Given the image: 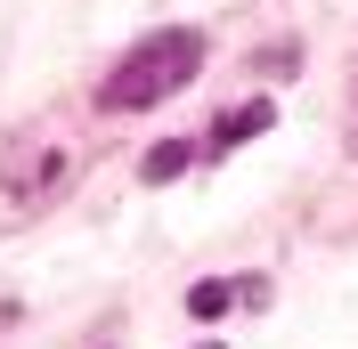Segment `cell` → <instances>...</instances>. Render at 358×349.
<instances>
[{
  "instance_id": "obj_5",
  "label": "cell",
  "mask_w": 358,
  "mask_h": 349,
  "mask_svg": "<svg viewBox=\"0 0 358 349\" xmlns=\"http://www.w3.org/2000/svg\"><path fill=\"white\" fill-rule=\"evenodd\" d=\"M203 349H220V341H203Z\"/></svg>"
},
{
  "instance_id": "obj_1",
  "label": "cell",
  "mask_w": 358,
  "mask_h": 349,
  "mask_svg": "<svg viewBox=\"0 0 358 349\" xmlns=\"http://www.w3.org/2000/svg\"><path fill=\"white\" fill-rule=\"evenodd\" d=\"M203 73V33L196 24H163V33H147V41L122 49V66L98 82V106L106 114H147L163 106L171 89H187Z\"/></svg>"
},
{
  "instance_id": "obj_4",
  "label": "cell",
  "mask_w": 358,
  "mask_h": 349,
  "mask_svg": "<svg viewBox=\"0 0 358 349\" xmlns=\"http://www.w3.org/2000/svg\"><path fill=\"white\" fill-rule=\"evenodd\" d=\"M228 301H236V284H196V292H187V317H203V325H212Z\"/></svg>"
},
{
  "instance_id": "obj_3",
  "label": "cell",
  "mask_w": 358,
  "mask_h": 349,
  "mask_svg": "<svg viewBox=\"0 0 358 349\" xmlns=\"http://www.w3.org/2000/svg\"><path fill=\"white\" fill-rule=\"evenodd\" d=\"M187 163H196V147H187V138H155V147L138 154V179H147V187H163V179H179Z\"/></svg>"
},
{
  "instance_id": "obj_2",
  "label": "cell",
  "mask_w": 358,
  "mask_h": 349,
  "mask_svg": "<svg viewBox=\"0 0 358 349\" xmlns=\"http://www.w3.org/2000/svg\"><path fill=\"white\" fill-rule=\"evenodd\" d=\"M268 122H277V106H268V98H252V106H228L220 122H212V154H228V147H245V138H261Z\"/></svg>"
}]
</instances>
